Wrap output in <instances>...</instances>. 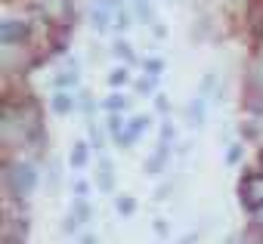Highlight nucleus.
I'll use <instances>...</instances> for the list:
<instances>
[{"instance_id":"1","label":"nucleus","mask_w":263,"mask_h":244,"mask_svg":"<svg viewBox=\"0 0 263 244\" xmlns=\"http://www.w3.org/2000/svg\"><path fill=\"white\" fill-rule=\"evenodd\" d=\"M4 176H7V189H10L13 198H28L34 192V186H37V170L31 164H25V161L10 164Z\"/></svg>"},{"instance_id":"2","label":"nucleus","mask_w":263,"mask_h":244,"mask_svg":"<svg viewBox=\"0 0 263 244\" xmlns=\"http://www.w3.org/2000/svg\"><path fill=\"white\" fill-rule=\"evenodd\" d=\"M238 192H241V207H245V210H251V213L263 210V173H248V176H241Z\"/></svg>"},{"instance_id":"3","label":"nucleus","mask_w":263,"mask_h":244,"mask_svg":"<svg viewBox=\"0 0 263 244\" xmlns=\"http://www.w3.org/2000/svg\"><path fill=\"white\" fill-rule=\"evenodd\" d=\"M25 37H28V25L19 22V19H7L4 25H0V44H4L7 50L16 47V44H25Z\"/></svg>"},{"instance_id":"4","label":"nucleus","mask_w":263,"mask_h":244,"mask_svg":"<svg viewBox=\"0 0 263 244\" xmlns=\"http://www.w3.org/2000/svg\"><path fill=\"white\" fill-rule=\"evenodd\" d=\"M149 124H152V117H149V114H137V117H130V120H127V127H124V136L118 139V146H121V149H130V146H134V143L143 136V130H146Z\"/></svg>"},{"instance_id":"5","label":"nucleus","mask_w":263,"mask_h":244,"mask_svg":"<svg viewBox=\"0 0 263 244\" xmlns=\"http://www.w3.org/2000/svg\"><path fill=\"white\" fill-rule=\"evenodd\" d=\"M74 105H78V96L74 93H53L50 96V108H53V114H68V111H74Z\"/></svg>"},{"instance_id":"6","label":"nucleus","mask_w":263,"mask_h":244,"mask_svg":"<svg viewBox=\"0 0 263 244\" xmlns=\"http://www.w3.org/2000/svg\"><path fill=\"white\" fill-rule=\"evenodd\" d=\"M186 124H189V127H201V124H204V102H201V99H192V102L186 105Z\"/></svg>"},{"instance_id":"7","label":"nucleus","mask_w":263,"mask_h":244,"mask_svg":"<svg viewBox=\"0 0 263 244\" xmlns=\"http://www.w3.org/2000/svg\"><path fill=\"white\" fill-rule=\"evenodd\" d=\"M68 161H71V167H74V170H84V167H87V161H90V146H87V143H74V146H71Z\"/></svg>"},{"instance_id":"8","label":"nucleus","mask_w":263,"mask_h":244,"mask_svg":"<svg viewBox=\"0 0 263 244\" xmlns=\"http://www.w3.org/2000/svg\"><path fill=\"white\" fill-rule=\"evenodd\" d=\"M167 155H171V146H164V143H161V146H158V152H155L152 158H146V170H149V173H161V167L167 164Z\"/></svg>"},{"instance_id":"9","label":"nucleus","mask_w":263,"mask_h":244,"mask_svg":"<svg viewBox=\"0 0 263 244\" xmlns=\"http://www.w3.org/2000/svg\"><path fill=\"white\" fill-rule=\"evenodd\" d=\"M96 179H99V189H102V192H111V189H115V173H111V161H108V158L99 161Z\"/></svg>"},{"instance_id":"10","label":"nucleus","mask_w":263,"mask_h":244,"mask_svg":"<svg viewBox=\"0 0 263 244\" xmlns=\"http://www.w3.org/2000/svg\"><path fill=\"white\" fill-rule=\"evenodd\" d=\"M108 16L111 13H102V10H90V28L96 34H105L108 31Z\"/></svg>"},{"instance_id":"11","label":"nucleus","mask_w":263,"mask_h":244,"mask_svg":"<svg viewBox=\"0 0 263 244\" xmlns=\"http://www.w3.org/2000/svg\"><path fill=\"white\" fill-rule=\"evenodd\" d=\"M134 13H137V19L143 25H152L155 22V13H152V7L146 4V0H134Z\"/></svg>"},{"instance_id":"12","label":"nucleus","mask_w":263,"mask_h":244,"mask_svg":"<svg viewBox=\"0 0 263 244\" xmlns=\"http://www.w3.org/2000/svg\"><path fill=\"white\" fill-rule=\"evenodd\" d=\"M71 216H74L78 222H87V219H90V204H87L84 198H78V201L71 204Z\"/></svg>"},{"instance_id":"13","label":"nucleus","mask_w":263,"mask_h":244,"mask_svg":"<svg viewBox=\"0 0 263 244\" xmlns=\"http://www.w3.org/2000/svg\"><path fill=\"white\" fill-rule=\"evenodd\" d=\"M102 108H105V111H127L130 102H127L124 96H108V99L102 102Z\"/></svg>"},{"instance_id":"14","label":"nucleus","mask_w":263,"mask_h":244,"mask_svg":"<svg viewBox=\"0 0 263 244\" xmlns=\"http://www.w3.org/2000/svg\"><path fill=\"white\" fill-rule=\"evenodd\" d=\"M111 53H115L118 59H124V62H134V50H130V44H127V40H118V44L111 47Z\"/></svg>"},{"instance_id":"15","label":"nucleus","mask_w":263,"mask_h":244,"mask_svg":"<svg viewBox=\"0 0 263 244\" xmlns=\"http://www.w3.org/2000/svg\"><path fill=\"white\" fill-rule=\"evenodd\" d=\"M130 19H134V16H130L127 10H118V13H115V28H118V31H127L130 25H134Z\"/></svg>"},{"instance_id":"16","label":"nucleus","mask_w":263,"mask_h":244,"mask_svg":"<svg viewBox=\"0 0 263 244\" xmlns=\"http://www.w3.org/2000/svg\"><path fill=\"white\" fill-rule=\"evenodd\" d=\"M127 80H130V71H127V68H115V71L108 74V84H111V87H121V84H127Z\"/></svg>"},{"instance_id":"17","label":"nucleus","mask_w":263,"mask_h":244,"mask_svg":"<svg viewBox=\"0 0 263 244\" xmlns=\"http://www.w3.org/2000/svg\"><path fill=\"white\" fill-rule=\"evenodd\" d=\"M164 71V62L161 59H146V77H158Z\"/></svg>"},{"instance_id":"18","label":"nucleus","mask_w":263,"mask_h":244,"mask_svg":"<svg viewBox=\"0 0 263 244\" xmlns=\"http://www.w3.org/2000/svg\"><path fill=\"white\" fill-rule=\"evenodd\" d=\"M121 120H124V117H118V114H111V117H108V130H111V136H115V139H121V136H124Z\"/></svg>"},{"instance_id":"19","label":"nucleus","mask_w":263,"mask_h":244,"mask_svg":"<svg viewBox=\"0 0 263 244\" xmlns=\"http://www.w3.org/2000/svg\"><path fill=\"white\" fill-rule=\"evenodd\" d=\"M115 207H118L121 213H134V210H137V201H134V198H118Z\"/></svg>"},{"instance_id":"20","label":"nucleus","mask_w":263,"mask_h":244,"mask_svg":"<svg viewBox=\"0 0 263 244\" xmlns=\"http://www.w3.org/2000/svg\"><path fill=\"white\" fill-rule=\"evenodd\" d=\"M71 84H78V71H65L56 77V87H71Z\"/></svg>"},{"instance_id":"21","label":"nucleus","mask_w":263,"mask_h":244,"mask_svg":"<svg viewBox=\"0 0 263 244\" xmlns=\"http://www.w3.org/2000/svg\"><path fill=\"white\" fill-rule=\"evenodd\" d=\"M78 105L87 111V117L93 114V96H90V93H81V96H78Z\"/></svg>"},{"instance_id":"22","label":"nucleus","mask_w":263,"mask_h":244,"mask_svg":"<svg viewBox=\"0 0 263 244\" xmlns=\"http://www.w3.org/2000/svg\"><path fill=\"white\" fill-rule=\"evenodd\" d=\"M90 146H93V149H102V146H105V143H102V133L96 130V124H90Z\"/></svg>"},{"instance_id":"23","label":"nucleus","mask_w":263,"mask_h":244,"mask_svg":"<svg viewBox=\"0 0 263 244\" xmlns=\"http://www.w3.org/2000/svg\"><path fill=\"white\" fill-rule=\"evenodd\" d=\"M137 90H140L143 96H146V93H152V90H155V77H143V80L137 84Z\"/></svg>"},{"instance_id":"24","label":"nucleus","mask_w":263,"mask_h":244,"mask_svg":"<svg viewBox=\"0 0 263 244\" xmlns=\"http://www.w3.org/2000/svg\"><path fill=\"white\" fill-rule=\"evenodd\" d=\"M238 158H241V149H238V146H232V149H229V164H235Z\"/></svg>"},{"instance_id":"25","label":"nucleus","mask_w":263,"mask_h":244,"mask_svg":"<svg viewBox=\"0 0 263 244\" xmlns=\"http://www.w3.org/2000/svg\"><path fill=\"white\" fill-rule=\"evenodd\" d=\"M74 192H78V198H84V195H87V182H84V179H78V186H74Z\"/></svg>"},{"instance_id":"26","label":"nucleus","mask_w":263,"mask_h":244,"mask_svg":"<svg viewBox=\"0 0 263 244\" xmlns=\"http://www.w3.org/2000/svg\"><path fill=\"white\" fill-rule=\"evenodd\" d=\"M155 105H158V111H167V99H164V96H158V102H155Z\"/></svg>"},{"instance_id":"27","label":"nucleus","mask_w":263,"mask_h":244,"mask_svg":"<svg viewBox=\"0 0 263 244\" xmlns=\"http://www.w3.org/2000/svg\"><path fill=\"white\" fill-rule=\"evenodd\" d=\"M81 244H96V238H93V235H84V241H81Z\"/></svg>"},{"instance_id":"28","label":"nucleus","mask_w":263,"mask_h":244,"mask_svg":"<svg viewBox=\"0 0 263 244\" xmlns=\"http://www.w3.org/2000/svg\"><path fill=\"white\" fill-rule=\"evenodd\" d=\"M192 241H195V235H186V238H183L180 244H192Z\"/></svg>"},{"instance_id":"29","label":"nucleus","mask_w":263,"mask_h":244,"mask_svg":"<svg viewBox=\"0 0 263 244\" xmlns=\"http://www.w3.org/2000/svg\"><path fill=\"white\" fill-rule=\"evenodd\" d=\"M248 244H257V241H248Z\"/></svg>"}]
</instances>
